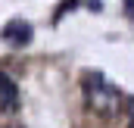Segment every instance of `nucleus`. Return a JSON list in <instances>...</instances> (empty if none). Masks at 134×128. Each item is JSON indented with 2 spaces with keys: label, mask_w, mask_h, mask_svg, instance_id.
Listing matches in <instances>:
<instances>
[{
  "label": "nucleus",
  "mask_w": 134,
  "mask_h": 128,
  "mask_svg": "<svg viewBox=\"0 0 134 128\" xmlns=\"http://www.w3.org/2000/svg\"><path fill=\"white\" fill-rule=\"evenodd\" d=\"M87 81L91 84H84L87 88V100L94 103V106H100V109H112V103H115V88L112 84H106L100 75H87Z\"/></svg>",
  "instance_id": "f257e3e1"
},
{
  "label": "nucleus",
  "mask_w": 134,
  "mask_h": 128,
  "mask_svg": "<svg viewBox=\"0 0 134 128\" xmlns=\"http://www.w3.org/2000/svg\"><path fill=\"white\" fill-rule=\"evenodd\" d=\"M31 34H34V28L25 19H9V22L3 25L0 38H3V44H9V47H25V44H31Z\"/></svg>",
  "instance_id": "f03ea898"
},
{
  "label": "nucleus",
  "mask_w": 134,
  "mask_h": 128,
  "mask_svg": "<svg viewBox=\"0 0 134 128\" xmlns=\"http://www.w3.org/2000/svg\"><path fill=\"white\" fill-rule=\"evenodd\" d=\"M16 106H19V88H16V81L9 75L0 72V109L3 113H13Z\"/></svg>",
  "instance_id": "7ed1b4c3"
},
{
  "label": "nucleus",
  "mask_w": 134,
  "mask_h": 128,
  "mask_svg": "<svg viewBox=\"0 0 134 128\" xmlns=\"http://www.w3.org/2000/svg\"><path fill=\"white\" fill-rule=\"evenodd\" d=\"M128 9H131V16H134V0H128Z\"/></svg>",
  "instance_id": "20e7f679"
}]
</instances>
